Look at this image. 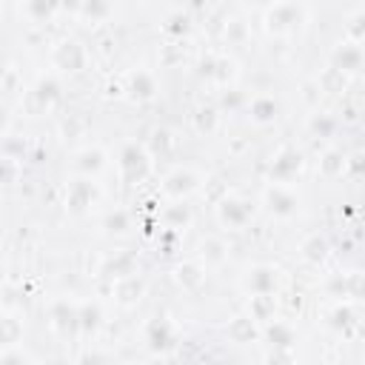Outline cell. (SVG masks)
I'll use <instances>...</instances> for the list:
<instances>
[{"mask_svg":"<svg viewBox=\"0 0 365 365\" xmlns=\"http://www.w3.org/2000/svg\"><path fill=\"white\" fill-rule=\"evenodd\" d=\"M265 23H268V31L285 34V31H291V29H297L302 23V6L294 3V0H277L274 9L268 11Z\"/></svg>","mask_w":365,"mask_h":365,"instance_id":"obj_1","label":"cell"},{"mask_svg":"<svg viewBox=\"0 0 365 365\" xmlns=\"http://www.w3.org/2000/svg\"><path fill=\"white\" fill-rule=\"evenodd\" d=\"M148 168H151V157L145 154V148L137 143H128L120 154V171H123L125 182H140L148 174Z\"/></svg>","mask_w":365,"mask_h":365,"instance_id":"obj_2","label":"cell"},{"mask_svg":"<svg viewBox=\"0 0 365 365\" xmlns=\"http://www.w3.org/2000/svg\"><path fill=\"white\" fill-rule=\"evenodd\" d=\"M54 66L63 71H80L86 66V48L77 40H63L54 48Z\"/></svg>","mask_w":365,"mask_h":365,"instance_id":"obj_3","label":"cell"},{"mask_svg":"<svg viewBox=\"0 0 365 365\" xmlns=\"http://www.w3.org/2000/svg\"><path fill=\"white\" fill-rule=\"evenodd\" d=\"M197 188H200V174L191 171V168H177V171H171V174L165 177V182H163V191H165L168 197H185V194H191V191H197Z\"/></svg>","mask_w":365,"mask_h":365,"instance_id":"obj_4","label":"cell"},{"mask_svg":"<svg viewBox=\"0 0 365 365\" xmlns=\"http://www.w3.org/2000/svg\"><path fill=\"white\" fill-rule=\"evenodd\" d=\"M217 217H220V222H222V225H228V228H242V225H245V220L251 217V205H248L245 200L228 197V200H222V202H220Z\"/></svg>","mask_w":365,"mask_h":365,"instance_id":"obj_5","label":"cell"},{"mask_svg":"<svg viewBox=\"0 0 365 365\" xmlns=\"http://www.w3.org/2000/svg\"><path fill=\"white\" fill-rule=\"evenodd\" d=\"M265 202H268V211L277 214V217H291L297 211V197L282 188V185H274L265 191Z\"/></svg>","mask_w":365,"mask_h":365,"instance_id":"obj_6","label":"cell"},{"mask_svg":"<svg viewBox=\"0 0 365 365\" xmlns=\"http://www.w3.org/2000/svg\"><path fill=\"white\" fill-rule=\"evenodd\" d=\"M57 97H60V86H57V80H40V83L31 88V94H29L31 111H43V108H48Z\"/></svg>","mask_w":365,"mask_h":365,"instance_id":"obj_7","label":"cell"},{"mask_svg":"<svg viewBox=\"0 0 365 365\" xmlns=\"http://www.w3.org/2000/svg\"><path fill=\"white\" fill-rule=\"evenodd\" d=\"M97 197V188L88 182V180H74L68 194H66V202L71 211H83L86 205H91V200Z\"/></svg>","mask_w":365,"mask_h":365,"instance_id":"obj_8","label":"cell"},{"mask_svg":"<svg viewBox=\"0 0 365 365\" xmlns=\"http://www.w3.org/2000/svg\"><path fill=\"white\" fill-rule=\"evenodd\" d=\"M51 322H54V328H57L60 334H68V331L80 328V314H77V308L68 305V302H54V308H51Z\"/></svg>","mask_w":365,"mask_h":365,"instance_id":"obj_9","label":"cell"},{"mask_svg":"<svg viewBox=\"0 0 365 365\" xmlns=\"http://www.w3.org/2000/svg\"><path fill=\"white\" fill-rule=\"evenodd\" d=\"M128 91H131V97H137V100H151V97L157 94V80H154V74H151V71H134V74L128 77Z\"/></svg>","mask_w":365,"mask_h":365,"instance_id":"obj_10","label":"cell"},{"mask_svg":"<svg viewBox=\"0 0 365 365\" xmlns=\"http://www.w3.org/2000/svg\"><path fill=\"white\" fill-rule=\"evenodd\" d=\"M106 165V154H103V148H83L80 154H77V160H74V168L80 171V174H97L100 168Z\"/></svg>","mask_w":365,"mask_h":365,"instance_id":"obj_11","label":"cell"},{"mask_svg":"<svg viewBox=\"0 0 365 365\" xmlns=\"http://www.w3.org/2000/svg\"><path fill=\"white\" fill-rule=\"evenodd\" d=\"M274 285H277V271L268 268V265L254 268L251 277H248V288L254 294H274Z\"/></svg>","mask_w":365,"mask_h":365,"instance_id":"obj_12","label":"cell"},{"mask_svg":"<svg viewBox=\"0 0 365 365\" xmlns=\"http://www.w3.org/2000/svg\"><path fill=\"white\" fill-rule=\"evenodd\" d=\"M80 14L91 23H100L111 14V0H80Z\"/></svg>","mask_w":365,"mask_h":365,"instance_id":"obj_13","label":"cell"},{"mask_svg":"<svg viewBox=\"0 0 365 365\" xmlns=\"http://www.w3.org/2000/svg\"><path fill=\"white\" fill-rule=\"evenodd\" d=\"M297 168H299V154H294V151H282V154L274 160L271 174H274L277 180H285V177H291V171H297Z\"/></svg>","mask_w":365,"mask_h":365,"instance_id":"obj_14","label":"cell"},{"mask_svg":"<svg viewBox=\"0 0 365 365\" xmlns=\"http://www.w3.org/2000/svg\"><path fill=\"white\" fill-rule=\"evenodd\" d=\"M54 11H57V0H26V14L37 23L51 20Z\"/></svg>","mask_w":365,"mask_h":365,"instance_id":"obj_15","label":"cell"},{"mask_svg":"<svg viewBox=\"0 0 365 365\" xmlns=\"http://www.w3.org/2000/svg\"><path fill=\"white\" fill-rule=\"evenodd\" d=\"M274 117H277V103H274L271 97H257V100H251V120L268 123V120H274Z\"/></svg>","mask_w":365,"mask_h":365,"instance_id":"obj_16","label":"cell"},{"mask_svg":"<svg viewBox=\"0 0 365 365\" xmlns=\"http://www.w3.org/2000/svg\"><path fill=\"white\" fill-rule=\"evenodd\" d=\"M177 279H180L185 288H197V285L205 279V271H202V265H197V262H182V265L177 268Z\"/></svg>","mask_w":365,"mask_h":365,"instance_id":"obj_17","label":"cell"},{"mask_svg":"<svg viewBox=\"0 0 365 365\" xmlns=\"http://www.w3.org/2000/svg\"><path fill=\"white\" fill-rule=\"evenodd\" d=\"M334 60H336V71H354V68H359V48L356 46H342V48H336V54H334Z\"/></svg>","mask_w":365,"mask_h":365,"instance_id":"obj_18","label":"cell"},{"mask_svg":"<svg viewBox=\"0 0 365 365\" xmlns=\"http://www.w3.org/2000/svg\"><path fill=\"white\" fill-rule=\"evenodd\" d=\"M140 294H143V282H140L137 277H123V279L117 282V297H120V302H134V299H140Z\"/></svg>","mask_w":365,"mask_h":365,"instance_id":"obj_19","label":"cell"},{"mask_svg":"<svg viewBox=\"0 0 365 365\" xmlns=\"http://www.w3.org/2000/svg\"><path fill=\"white\" fill-rule=\"evenodd\" d=\"M274 311V297L271 294H254L251 297V319H268Z\"/></svg>","mask_w":365,"mask_h":365,"instance_id":"obj_20","label":"cell"},{"mask_svg":"<svg viewBox=\"0 0 365 365\" xmlns=\"http://www.w3.org/2000/svg\"><path fill=\"white\" fill-rule=\"evenodd\" d=\"M228 334H231L237 342H248V339L257 336V331H254V325H251L248 317H237V319L228 325Z\"/></svg>","mask_w":365,"mask_h":365,"instance_id":"obj_21","label":"cell"},{"mask_svg":"<svg viewBox=\"0 0 365 365\" xmlns=\"http://www.w3.org/2000/svg\"><path fill=\"white\" fill-rule=\"evenodd\" d=\"M200 251H202V259H205V262H222V257H225V254H222L225 248H222L220 240H202V242H200Z\"/></svg>","mask_w":365,"mask_h":365,"instance_id":"obj_22","label":"cell"},{"mask_svg":"<svg viewBox=\"0 0 365 365\" xmlns=\"http://www.w3.org/2000/svg\"><path fill=\"white\" fill-rule=\"evenodd\" d=\"M17 336H20V325H17V319L3 317V319H0V342H3V345H14Z\"/></svg>","mask_w":365,"mask_h":365,"instance_id":"obj_23","label":"cell"},{"mask_svg":"<svg viewBox=\"0 0 365 365\" xmlns=\"http://www.w3.org/2000/svg\"><path fill=\"white\" fill-rule=\"evenodd\" d=\"M302 251H305V259H311V262H319V259L325 257V251H328V245H325V240H319V237H314V240H308V242L302 245Z\"/></svg>","mask_w":365,"mask_h":365,"instance_id":"obj_24","label":"cell"},{"mask_svg":"<svg viewBox=\"0 0 365 365\" xmlns=\"http://www.w3.org/2000/svg\"><path fill=\"white\" fill-rule=\"evenodd\" d=\"M77 314H80V325L88 331V328H94L97 325V319H100V311H97V305H83V308H77Z\"/></svg>","mask_w":365,"mask_h":365,"instance_id":"obj_25","label":"cell"},{"mask_svg":"<svg viewBox=\"0 0 365 365\" xmlns=\"http://www.w3.org/2000/svg\"><path fill=\"white\" fill-rule=\"evenodd\" d=\"M14 174H17L14 160H11V157H0V185L11 182V180H14Z\"/></svg>","mask_w":365,"mask_h":365,"instance_id":"obj_26","label":"cell"},{"mask_svg":"<svg viewBox=\"0 0 365 365\" xmlns=\"http://www.w3.org/2000/svg\"><path fill=\"white\" fill-rule=\"evenodd\" d=\"M106 228H108V231H117V234H123V231L128 228V217H125L123 211H117V214H111V217L106 220Z\"/></svg>","mask_w":365,"mask_h":365,"instance_id":"obj_27","label":"cell"},{"mask_svg":"<svg viewBox=\"0 0 365 365\" xmlns=\"http://www.w3.org/2000/svg\"><path fill=\"white\" fill-rule=\"evenodd\" d=\"M268 336H271V339H277V345H288V342H291V331H288L285 325H279V322H274V325H271Z\"/></svg>","mask_w":365,"mask_h":365,"instance_id":"obj_28","label":"cell"},{"mask_svg":"<svg viewBox=\"0 0 365 365\" xmlns=\"http://www.w3.org/2000/svg\"><path fill=\"white\" fill-rule=\"evenodd\" d=\"M14 359H29V354H23V351H9V354H0V362H14Z\"/></svg>","mask_w":365,"mask_h":365,"instance_id":"obj_29","label":"cell"},{"mask_svg":"<svg viewBox=\"0 0 365 365\" xmlns=\"http://www.w3.org/2000/svg\"><path fill=\"white\" fill-rule=\"evenodd\" d=\"M6 125H9V114H6V108L0 106V131H6Z\"/></svg>","mask_w":365,"mask_h":365,"instance_id":"obj_30","label":"cell"},{"mask_svg":"<svg viewBox=\"0 0 365 365\" xmlns=\"http://www.w3.org/2000/svg\"><path fill=\"white\" fill-rule=\"evenodd\" d=\"M6 66H9V63H6V54H3V51H0V77H3V74H6Z\"/></svg>","mask_w":365,"mask_h":365,"instance_id":"obj_31","label":"cell"},{"mask_svg":"<svg viewBox=\"0 0 365 365\" xmlns=\"http://www.w3.org/2000/svg\"><path fill=\"white\" fill-rule=\"evenodd\" d=\"M257 3H277V0H257Z\"/></svg>","mask_w":365,"mask_h":365,"instance_id":"obj_32","label":"cell"},{"mask_svg":"<svg viewBox=\"0 0 365 365\" xmlns=\"http://www.w3.org/2000/svg\"><path fill=\"white\" fill-rule=\"evenodd\" d=\"M0 319H3V317H0Z\"/></svg>","mask_w":365,"mask_h":365,"instance_id":"obj_33","label":"cell"}]
</instances>
